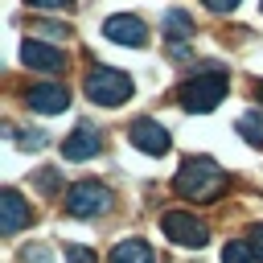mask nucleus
<instances>
[{"label":"nucleus","mask_w":263,"mask_h":263,"mask_svg":"<svg viewBox=\"0 0 263 263\" xmlns=\"http://www.w3.org/2000/svg\"><path fill=\"white\" fill-rule=\"evenodd\" d=\"M86 99L90 103H103V107H119L123 99H132V78L123 70L99 66V70L86 74Z\"/></svg>","instance_id":"nucleus-3"},{"label":"nucleus","mask_w":263,"mask_h":263,"mask_svg":"<svg viewBox=\"0 0 263 263\" xmlns=\"http://www.w3.org/2000/svg\"><path fill=\"white\" fill-rule=\"evenodd\" d=\"M111 263H156V255H152V247L144 238H123L111 251Z\"/></svg>","instance_id":"nucleus-12"},{"label":"nucleus","mask_w":263,"mask_h":263,"mask_svg":"<svg viewBox=\"0 0 263 263\" xmlns=\"http://www.w3.org/2000/svg\"><path fill=\"white\" fill-rule=\"evenodd\" d=\"M173 189L185 197V201H214L222 189H226V173L210 160V156H189L173 181Z\"/></svg>","instance_id":"nucleus-1"},{"label":"nucleus","mask_w":263,"mask_h":263,"mask_svg":"<svg viewBox=\"0 0 263 263\" xmlns=\"http://www.w3.org/2000/svg\"><path fill=\"white\" fill-rule=\"evenodd\" d=\"M164 33H168L173 41H185V37L193 33V21H189L185 12H177V8H173V12H164Z\"/></svg>","instance_id":"nucleus-14"},{"label":"nucleus","mask_w":263,"mask_h":263,"mask_svg":"<svg viewBox=\"0 0 263 263\" xmlns=\"http://www.w3.org/2000/svg\"><path fill=\"white\" fill-rule=\"evenodd\" d=\"M66 263H95V255L86 247H66Z\"/></svg>","instance_id":"nucleus-16"},{"label":"nucleus","mask_w":263,"mask_h":263,"mask_svg":"<svg viewBox=\"0 0 263 263\" xmlns=\"http://www.w3.org/2000/svg\"><path fill=\"white\" fill-rule=\"evenodd\" d=\"M127 140L140 148V152H148V156H164L168 152V132L156 123V119H136L132 127H127Z\"/></svg>","instance_id":"nucleus-6"},{"label":"nucleus","mask_w":263,"mask_h":263,"mask_svg":"<svg viewBox=\"0 0 263 263\" xmlns=\"http://www.w3.org/2000/svg\"><path fill=\"white\" fill-rule=\"evenodd\" d=\"M12 140H16L21 148H45V136H41V132H29V136H12Z\"/></svg>","instance_id":"nucleus-17"},{"label":"nucleus","mask_w":263,"mask_h":263,"mask_svg":"<svg viewBox=\"0 0 263 263\" xmlns=\"http://www.w3.org/2000/svg\"><path fill=\"white\" fill-rule=\"evenodd\" d=\"M160 230H164V238H173L177 247H205V238H210L205 222H197V218L185 214V210H168V214L160 218Z\"/></svg>","instance_id":"nucleus-4"},{"label":"nucleus","mask_w":263,"mask_h":263,"mask_svg":"<svg viewBox=\"0 0 263 263\" xmlns=\"http://www.w3.org/2000/svg\"><path fill=\"white\" fill-rule=\"evenodd\" d=\"M238 136H242L247 144L263 148V111H247V115H238Z\"/></svg>","instance_id":"nucleus-13"},{"label":"nucleus","mask_w":263,"mask_h":263,"mask_svg":"<svg viewBox=\"0 0 263 263\" xmlns=\"http://www.w3.org/2000/svg\"><path fill=\"white\" fill-rule=\"evenodd\" d=\"M25 103H29L33 111H41V115H58V111L70 107V90L58 86V82H45V86H33V90L25 95Z\"/></svg>","instance_id":"nucleus-9"},{"label":"nucleus","mask_w":263,"mask_h":263,"mask_svg":"<svg viewBox=\"0 0 263 263\" xmlns=\"http://www.w3.org/2000/svg\"><path fill=\"white\" fill-rule=\"evenodd\" d=\"M251 242H255V251H259V259H263V226H255V234H251Z\"/></svg>","instance_id":"nucleus-22"},{"label":"nucleus","mask_w":263,"mask_h":263,"mask_svg":"<svg viewBox=\"0 0 263 263\" xmlns=\"http://www.w3.org/2000/svg\"><path fill=\"white\" fill-rule=\"evenodd\" d=\"M37 185H41V189H58V173H53V168H45V173L37 177Z\"/></svg>","instance_id":"nucleus-19"},{"label":"nucleus","mask_w":263,"mask_h":263,"mask_svg":"<svg viewBox=\"0 0 263 263\" xmlns=\"http://www.w3.org/2000/svg\"><path fill=\"white\" fill-rule=\"evenodd\" d=\"M21 259H25V263H49V251H45V247H29Z\"/></svg>","instance_id":"nucleus-18"},{"label":"nucleus","mask_w":263,"mask_h":263,"mask_svg":"<svg viewBox=\"0 0 263 263\" xmlns=\"http://www.w3.org/2000/svg\"><path fill=\"white\" fill-rule=\"evenodd\" d=\"M103 33H107V41H115V45H136V49L148 41V29H144V21H140V16H127V12H119V16H107Z\"/></svg>","instance_id":"nucleus-7"},{"label":"nucleus","mask_w":263,"mask_h":263,"mask_svg":"<svg viewBox=\"0 0 263 263\" xmlns=\"http://www.w3.org/2000/svg\"><path fill=\"white\" fill-rule=\"evenodd\" d=\"M205 8H214V12H230V8H238V0H205Z\"/></svg>","instance_id":"nucleus-20"},{"label":"nucleus","mask_w":263,"mask_h":263,"mask_svg":"<svg viewBox=\"0 0 263 263\" xmlns=\"http://www.w3.org/2000/svg\"><path fill=\"white\" fill-rule=\"evenodd\" d=\"M21 58H25V66H33L41 74H62L66 70V53L53 49V45H41V41H25L21 45Z\"/></svg>","instance_id":"nucleus-8"},{"label":"nucleus","mask_w":263,"mask_h":263,"mask_svg":"<svg viewBox=\"0 0 263 263\" xmlns=\"http://www.w3.org/2000/svg\"><path fill=\"white\" fill-rule=\"evenodd\" d=\"M111 205V193L99 185V181H78L70 193H66V214H74V218H95V214H103Z\"/></svg>","instance_id":"nucleus-5"},{"label":"nucleus","mask_w":263,"mask_h":263,"mask_svg":"<svg viewBox=\"0 0 263 263\" xmlns=\"http://www.w3.org/2000/svg\"><path fill=\"white\" fill-rule=\"evenodd\" d=\"M255 95H259V103H263V82H259V86H255Z\"/></svg>","instance_id":"nucleus-23"},{"label":"nucleus","mask_w":263,"mask_h":263,"mask_svg":"<svg viewBox=\"0 0 263 263\" xmlns=\"http://www.w3.org/2000/svg\"><path fill=\"white\" fill-rule=\"evenodd\" d=\"M99 144H103V140H99V132H95L90 123H78V127L66 136L62 156H66V160H86V156H95V152H99Z\"/></svg>","instance_id":"nucleus-10"},{"label":"nucleus","mask_w":263,"mask_h":263,"mask_svg":"<svg viewBox=\"0 0 263 263\" xmlns=\"http://www.w3.org/2000/svg\"><path fill=\"white\" fill-rule=\"evenodd\" d=\"M29 4H33V8H49V12H53V8H70V0H29Z\"/></svg>","instance_id":"nucleus-21"},{"label":"nucleus","mask_w":263,"mask_h":263,"mask_svg":"<svg viewBox=\"0 0 263 263\" xmlns=\"http://www.w3.org/2000/svg\"><path fill=\"white\" fill-rule=\"evenodd\" d=\"M177 99H181L185 111H214V107L226 99V70H218V66L197 70V78H189V82L177 90Z\"/></svg>","instance_id":"nucleus-2"},{"label":"nucleus","mask_w":263,"mask_h":263,"mask_svg":"<svg viewBox=\"0 0 263 263\" xmlns=\"http://www.w3.org/2000/svg\"><path fill=\"white\" fill-rule=\"evenodd\" d=\"M259 4H263V0H259Z\"/></svg>","instance_id":"nucleus-24"},{"label":"nucleus","mask_w":263,"mask_h":263,"mask_svg":"<svg viewBox=\"0 0 263 263\" xmlns=\"http://www.w3.org/2000/svg\"><path fill=\"white\" fill-rule=\"evenodd\" d=\"M222 259H226V263H263L259 251H255V242H226Z\"/></svg>","instance_id":"nucleus-15"},{"label":"nucleus","mask_w":263,"mask_h":263,"mask_svg":"<svg viewBox=\"0 0 263 263\" xmlns=\"http://www.w3.org/2000/svg\"><path fill=\"white\" fill-rule=\"evenodd\" d=\"M0 210H4V218H0V230H4V234L25 230V222L33 218V210L25 205V197H21L16 189H4V193H0Z\"/></svg>","instance_id":"nucleus-11"}]
</instances>
